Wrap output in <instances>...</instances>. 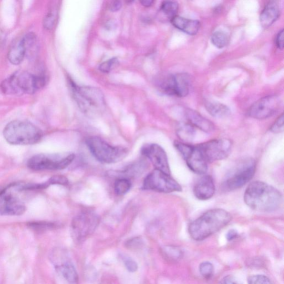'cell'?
I'll use <instances>...</instances> for the list:
<instances>
[{
    "label": "cell",
    "mask_w": 284,
    "mask_h": 284,
    "mask_svg": "<svg viewBox=\"0 0 284 284\" xmlns=\"http://www.w3.org/2000/svg\"><path fill=\"white\" fill-rule=\"evenodd\" d=\"M216 186L212 176L204 175L196 182L194 192L197 199L201 200H208L214 196Z\"/></svg>",
    "instance_id": "ac0fdd59"
},
{
    "label": "cell",
    "mask_w": 284,
    "mask_h": 284,
    "mask_svg": "<svg viewBox=\"0 0 284 284\" xmlns=\"http://www.w3.org/2000/svg\"><path fill=\"white\" fill-rule=\"evenodd\" d=\"M200 272L202 277L206 280H210L214 273V266L210 262H202L200 266Z\"/></svg>",
    "instance_id": "f1b7e54d"
},
{
    "label": "cell",
    "mask_w": 284,
    "mask_h": 284,
    "mask_svg": "<svg viewBox=\"0 0 284 284\" xmlns=\"http://www.w3.org/2000/svg\"><path fill=\"white\" fill-rule=\"evenodd\" d=\"M142 154L148 158L155 169L170 175V170L165 150L160 145L146 144L142 147Z\"/></svg>",
    "instance_id": "e0dca14e"
},
{
    "label": "cell",
    "mask_w": 284,
    "mask_h": 284,
    "mask_svg": "<svg viewBox=\"0 0 284 284\" xmlns=\"http://www.w3.org/2000/svg\"><path fill=\"white\" fill-rule=\"evenodd\" d=\"M280 8L276 2H270L264 8L260 16V22L263 28H268L274 23L280 16Z\"/></svg>",
    "instance_id": "ffe728a7"
},
{
    "label": "cell",
    "mask_w": 284,
    "mask_h": 284,
    "mask_svg": "<svg viewBox=\"0 0 284 284\" xmlns=\"http://www.w3.org/2000/svg\"><path fill=\"white\" fill-rule=\"evenodd\" d=\"M176 134L182 140L191 142L195 138L196 128L189 123H182L177 126Z\"/></svg>",
    "instance_id": "cb8c5ba5"
},
{
    "label": "cell",
    "mask_w": 284,
    "mask_h": 284,
    "mask_svg": "<svg viewBox=\"0 0 284 284\" xmlns=\"http://www.w3.org/2000/svg\"><path fill=\"white\" fill-rule=\"evenodd\" d=\"M197 146L207 163L226 158L232 148V142L226 138L212 140Z\"/></svg>",
    "instance_id": "4fadbf2b"
},
{
    "label": "cell",
    "mask_w": 284,
    "mask_h": 284,
    "mask_svg": "<svg viewBox=\"0 0 284 284\" xmlns=\"http://www.w3.org/2000/svg\"><path fill=\"white\" fill-rule=\"evenodd\" d=\"M281 100L278 96L270 95L252 104L248 114L252 118L266 119L274 115L280 108Z\"/></svg>",
    "instance_id": "9a60e30c"
},
{
    "label": "cell",
    "mask_w": 284,
    "mask_h": 284,
    "mask_svg": "<svg viewBox=\"0 0 284 284\" xmlns=\"http://www.w3.org/2000/svg\"><path fill=\"white\" fill-rule=\"evenodd\" d=\"M30 226L32 228V229L38 231H44L53 229L55 228V224L53 223L46 222H35L30 223Z\"/></svg>",
    "instance_id": "d6a6232c"
},
{
    "label": "cell",
    "mask_w": 284,
    "mask_h": 284,
    "mask_svg": "<svg viewBox=\"0 0 284 284\" xmlns=\"http://www.w3.org/2000/svg\"><path fill=\"white\" fill-rule=\"evenodd\" d=\"M248 284H272L270 278L263 275L252 276L248 278Z\"/></svg>",
    "instance_id": "1f68e13d"
},
{
    "label": "cell",
    "mask_w": 284,
    "mask_h": 284,
    "mask_svg": "<svg viewBox=\"0 0 284 284\" xmlns=\"http://www.w3.org/2000/svg\"><path fill=\"white\" fill-rule=\"evenodd\" d=\"M142 188L144 190L164 194L182 190L180 185L170 175L156 169L146 177Z\"/></svg>",
    "instance_id": "30bf717a"
},
{
    "label": "cell",
    "mask_w": 284,
    "mask_h": 284,
    "mask_svg": "<svg viewBox=\"0 0 284 284\" xmlns=\"http://www.w3.org/2000/svg\"><path fill=\"white\" fill-rule=\"evenodd\" d=\"M190 79L186 74L171 75L162 83V90L167 94L184 98L190 92Z\"/></svg>",
    "instance_id": "2e32d148"
},
{
    "label": "cell",
    "mask_w": 284,
    "mask_h": 284,
    "mask_svg": "<svg viewBox=\"0 0 284 284\" xmlns=\"http://www.w3.org/2000/svg\"><path fill=\"white\" fill-rule=\"evenodd\" d=\"M50 260L56 270L66 280L72 284L78 282V272L71 263L66 252L62 248H55L50 253Z\"/></svg>",
    "instance_id": "5bb4252c"
},
{
    "label": "cell",
    "mask_w": 284,
    "mask_h": 284,
    "mask_svg": "<svg viewBox=\"0 0 284 284\" xmlns=\"http://www.w3.org/2000/svg\"><path fill=\"white\" fill-rule=\"evenodd\" d=\"M122 6V4L120 1H115L111 3L110 5V10L112 12H118Z\"/></svg>",
    "instance_id": "f35d334b"
},
{
    "label": "cell",
    "mask_w": 284,
    "mask_h": 284,
    "mask_svg": "<svg viewBox=\"0 0 284 284\" xmlns=\"http://www.w3.org/2000/svg\"><path fill=\"white\" fill-rule=\"evenodd\" d=\"M118 64V60L116 58H112L103 62L100 66L99 69L104 73H108Z\"/></svg>",
    "instance_id": "4dcf8cb0"
},
{
    "label": "cell",
    "mask_w": 284,
    "mask_h": 284,
    "mask_svg": "<svg viewBox=\"0 0 284 284\" xmlns=\"http://www.w3.org/2000/svg\"><path fill=\"white\" fill-rule=\"evenodd\" d=\"M72 86L76 102L84 114L96 118L102 113L106 103L102 91L92 87H80L74 84Z\"/></svg>",
    "instance_id": "5b68a950"
},
{
    "label": "cell",
    "mask_w": 284,
    "mask_h": 284,
    "mask_svg": "<svg viewBox=\"0 0 284 284\" xmlns=\"http://www.w3.org/2000/svg\"><path fill=\"white\" fill-rule=\"evenodd\" d=\"M100 218L92 211H84L76 216L71 222L70 232L73 240L80 243L92 235L97 229Z\"/></svg>",
    "instance_id": "ba28073f"
},
{
    "label": "cell",
    "mask_w": 284,
    "mask_h": 284,
    "mask_svg": "<svg viewBox=\"0 0 284 284\" xmlns=\"http://www.w3.org/2000/svg\"><path fill=\"white\" fill-rule=\"evenodd\" d=\"M44 75H34L26 71L14 73L2 84V89L5 94H33L42 88L46 84Z\"/></svg>",
    "instance_id": "3957f363"
},
{
    "label": "cell",
    "mask_w": 284,
    "mask_h": 284,
    "mask_svg": "<svg viewBox=\"0 0 284 284\" xmlns=\"http://www.w3.org/2000/svg\"><path fill=\"white\" fill-rule=\"evenodd\" d=\"M143 240L140 237H135L126 241L125 246L130 250H138L144 246Z\"/></svg>",
    "instance_id": "836d02e7"
},
{
    "label": "cell",
    "mask_w": 284,
    "mask_h": 284,
    "mask_svg": "<svg viewBox=\"0 0 284 284\" xmlns=\"http://www.w3.org/2000/svg\"><path fill=\"white\" fill-rule=\"evenodd\" d=\"M179 5L176 2H164L161 5V11L167 17L172 18L176 16V14L178 12Z\"/></svg>",
    "instance_id": "83f0119b"
},
{
    "label": "cell",
    "mask_w": 284,
    "mask_h": 284,
    "mask_svg": "<svg viewBox=\"0 0 284 284\" xmlns=\"http://www.w3.org/2000/svg\"><path fill=\"white\" fill-rule=\"evenodd\" d=\"M284 130V114H283L275 122L271 128L270 131L274 134H280Z\"/></svg>",
    "instance_id": "d590c367"
},
{
    "label": "cell",
    "mask_w": 284,
    "mask_h": 284,
    "mask_svg": "<svg viewBox=\"0 0 284 284\" xmlns=\"http://www.w3.org/2000/svg\"><path fill=\"white\" fill-rule=\"evenodd\" d=\"M282 196L274 187L261 181L251 182L244 196L246 204L253 210L272 212L280 208Z\"/></svg>",
    "instance_id": "6da1fadb"
},
{
    "label": "cell",
    "mask_w": 284,
    "mask_h": 284,
    "mask_svg": "<svg viewBox=\"0 0 284 284\" xmlns=\"http://www.w3.org/2000/svg\"><path fill=\"white\" fill-rule=\"evenodd\" d=\"M232 220L229 212L222 209L207 211L194 222L188 228L192 239L196 241L204 240L227 226Z\"/></svg>",
    "instance_id": "7a4b0ae2"
},
{
    "label": "cell",
    "mask_w": 284,
    "mask_h": 284,
    "mask_svg": "<svg viewBox=\"0 0 284 284\" xmlns=\"http://www.w3.org/2000/svg\"><path fill=\"white\" fill-rule=\"evenodd\" d=\"M276 44L278 49L282 50L284 48V30L278 32L276 39Z\"/></svg>",
    "instance_id": "74e56055"
},
{
    "label": "cell",
    "mask_w": 284,
    "mask_h": 284,
    "mask_svg": "<svg viewBox=\"0 0 284 284\" xmlns=\"http://www.w3.org/2000/svg\"><path fill=\"white\" fill-rule=\"evenodd\" d=\"M124 261V264L130 272H134L138 270V264L132 258L128 256L122 257Z\"/></svg>",
    "instance_id": "e575fe53"
},
{
    "label": "cell",
    "mask_w": 284,
    "mask_h": 284,
    "mask_svg": "<svg viewBox=\"0 0 284 284\" xmlns=\"http://www.w3.org/2000/svg\"><path fill=\"white\" fill-rule=\"evenodd\" d=\"M26 54V49L22 40L12 45L9 50L8 58L12 64L18 65L22 62Z\"/></svg>",
    "instance_id": "7402d4cb"
},
{
    "label": "cell",
    "mask_w": 284,
    "mask_h": 284,
    "mask_svg": "<svg viewBox=\"0 0 284 284\" xmlns=\"http://www.w3.org/2000/svg\"><path fill=\"white\" fill-rule=\"evenodd\" d=\"M49 186L53 184L68 185V180L62 176H54L47 182Z\"/></svg>",
    "instance_id": "8d00e7d4"
},
{
    "label": "cell",
    "mask_w": 284,
    "mask_h": 284,
    "mask_svg": "<svg viewBox=\"0 0 284 284\" xmlns=\"http://www.w3.org/2000/svg\"><path fill=\"white\" fill-rule=\"evenodd\" d=\"M206 108L208 113L216 118H226L231 113L230 109L226 106L219 102H207Z\"/></svg>",
    "instance_id": "603a6c76"
},
{
    "label": "cell",
    "mask_w": 284,
    "mask_h": 284,
    "mask_svg": "<svg viewBox=\"0 0 284 284\" xmlns=\"http://www.w3.org/2000/svg\"><path fill=\"white\" fill-rule=\"evenodd\" d=\"M131 184L130 180L126 178L116 180L114 184L115 194L118 196L124 195L130 190Z\"/></svg>",
    "instance_id": "484cf974"
},
{
    "label": "cell",
    "mask_w": 284,
    "mask_h": 284,
    "mask_svg": "<svg viewBox=\"0 0 284 284\" xmlns=\"http://www.w3.org/2000/svg\"><path fill=\"white\" fill-rule=\"evenodd\" d=\"M211 42L216 48H222L229 42V37L224 32H216L212 34Z\"/></svg>",
    "instance_id": "4316f807"
},
{
    "label": "cell",
    "mask_w": 284,
    "mask_h": 284,
    "mask_svg": "<svg viewBox=\"0 0 284 284\" xmlns=\"http://www.w3.org/2000/svg\"><path fill=\"white\" fill-rule=\"evenodd\" d=\"M176 148L186 162L190 170L198 174L204 175L208 170V163L198 146L179 141L174 142Z\"/></svg>",
    "instance_id": "8fae6325"
},
{
    "label": "cell",
    "mask_w": 284,
    "mask_h": 284,
    "mask_svg": "<svg viewBox=\"0 0 284 284\" xmlns=\"http://www.w3.org/2000/svg\"><path fill=\"white\" fill-rule=\"evenodd\" d=\"M140 3L143 6L148 8L152 6V4H154V2L152 1V0H143V1H141Z\"/></svg>",
    "instance_id": "b9f144b4"
},
{
    "label": "cell",
    "mask_w": 284,
    "mask_h": 284,
    "mask_svg": "<svg viewBox=\"0 0 284 284\" xmlns=\"http://www.w3.org/2000/svg\"><path fill=\"white\" fill-rule=\"evenodd\" d=\"M185 116L188 123L194 126L196 128H198L206 133L211 132L214 130V124L196 110L186 109L185 111Z\"/></svg>",
    "instance_id": "d6986e66"
},
{
    "label": "cell",
    "mask_w": 284,
    "mask_h": 284,
    "mask_svg": "<svg viewBox=\"0 0 284 284\" xmlns=\"http://www.w3.org/2000/svg\"><path fill=\"white\" fill-rule=\"evenodd\" d=\"M164 256L169 260H178L182 257L184 252L179 248L174 246H166L162 248Z\"/></svg>",
    "instance_id": "d4e9b609"
},
{
    "label": "cell",
    "mask_w": 284,
    "mask_h": 284,
    "mask_svg": "<svg viewBox=\"0 0 284 284\" xmlns=\"http://www.w3.org/2000/svg\"><path fill=\"white\" fill-rule=\"evenodd\" d=\"M43 136L42 130L28 121H12L4 130V139L13 145L36 144L42 140Z\"/></svg>",
    "instance_id": "277c9868"
},
{
    "label": "cell",
    "mask_w": 284,
    "mask_h": 284,
    "mask_svg": "<svg viewBox=\"0 0 284 284\" xmlns=\"http://www.w3.org/2000/svg\"><path fill=\"white\" fill-rule=\"evenodd\" d=\"M174 26L182 32L190 35H195L199 32L200 24L197 20L176 16L170 20Z\"/></svg>",
    "instance_id": "44dd1931"
},
{
    "label": "cell",
    "mask_w": 284,
    "mask_h": 284,
    "mask_svg": "<svg viewBox=\"0 0 284 284\" xmlns=\"http://www.w3.org/2000/svg\"><path fill=\"white\" fill-rule=\"evenodd\" d=\"M220 284H237L231 276H226L223 278Z\"/></svg>",
    "instance_id": "60d3db41"
},
{
    "label": "cell",
    "mask_w": 284,
    "mask_h": 284,
    "mask_svg": "<svg viewBox=\"0 0 284 284\" xmlns=\"http://www.w3.org/2000/svg\"><path fill=\"white\" fill-rule=\"evenodd\" d=\"M256 162L254 159H246L238 164L226 176L222 182V189L232 191L245 186L254 176Z\"/></svg>",
    "instance_id": "52a82bcc"
},
{
    "label": "cell",
    "mask_w": 284,
    "mask_h": 284,
    "mask_svg": "<svg viewBox=\"0 0 284 284\" xmlns=\"http://www.w3.org/2000/svg\"><path fill=\"white\" fill-rule=\"evenodd\" d=\"M16 192L14 184L0 192V215L21 216L26 210V206L15 194Z\"/></svg>",
    "instance_id": "7c38bea8"
},
{
    "label": "cell",
    "mask_w": 284,
    "mask_h": 284,
    "mask_svg": "<svg viewBox=\"0 0 284 284\" xmlns=\"http://www.w3.org/2000/svg\"><path fill=\"white\" fill-rule=\"evenodd\" d=\"M238 236V232L235 230H232L228 232L226 238V240L228 241H232L236 239V238Z\"/></svg>",
    "instance_id": "ab89813d"
},
{
    "label": "cell",
    "mask_w": 284,
    "mask_h": 284,
    "mask_svg": "<svg viewBox=\"0 0 284 284\" xmlns=\"http://www.w3.org/2000/svg\"><path fill=\"white\" fill-rule=\"evenodd\" d=\"M90 153L101 163L111 164L124 159L128 152L122 146H111L98 136H90L86 140Z\"/></svg>",
    "instance_id": "8992f818"
},
{
    "label": "cell",
    "mask_w": 284,
    "mask_h": 284,
    "mask_svg": "<svg viewBox=\"0 0 284 284\" xmlns=\"http://www.w3.org/2000/svg\"><path fill=\"white\" fill-rule=\"evenodd\" d=\"M74 160L73 154L64 156L58 154H39L32 157L28 166L33 170H58L66 168Z\"/></svg>",
    "instance_id": "9c48e42d"
},
{
    "label": "cell",
    "mask_w": 284,
    "mask_h": 284,
    "mask_svg": "<svg viewBox=\"0 0 284 284\" xmlns=\"http://www.w3.org/2000/svg\"><path fill=\"white\" fill-rule=\"evenodd\" d=\"M57 12L55 9L50 10L44 19V27L48 30L53 28L57 18Z\"/></svg>",
    "instance_id": "f546056e"
}]
</instances>
